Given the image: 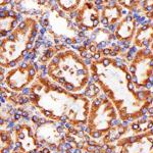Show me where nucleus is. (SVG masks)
Listing matches in <instances>:
<instances>
[{
    "instance_id": "obj_1",
    "label": "nucleus",
    "mask_w": 153,
    "mask_h": 153,
    "mask_svg": "<svg viewBox=\"0 0 153 153\" xmlns=\"http://www.w3.org/2000/svg\"><path fill=\"white\" fill-rule=\"evenodd\" d=\"M128 61L122 57L104 56L90 65V71L98 76L97 84L117 108L120 120L135 122L148 113L153 104L152 90L138 89L129 73Z\"/></svg>"
},
{
    "instance_id": "obj_2",
    "label": "nucleus",
    "mask_w": 153,
    "mask_h": 153,
    "mask_svg": "<svg viewBox=\"0 0 153 153\" xmlns=\"http://www.w3.org/2000/svg\"><path fill=\"white\" fill-rule=\"evenodd\" d=\"M28 96L31 105L48 120L70 123L78 129L87 125L91 102L84 94L68 92L39 75L30 86Z\"/></svg>"
},
{
    "instance_id": "obj_3",
    "label": "nucleus",
    "mask_w": 153,
    "mask_h": 153,
    "mask_svg": "<svg viewBox=\"0 0 153 153\" xmlns=\"http://www.w3.org/2000/svg\"><path fill=\"white\" fill-rule=\"evenodd\" d=\"M57 53L60 60L58 63H48L47 76L71 93H79L84 90L90 81V68L85 65L84 59L73 50H63Z\"/></svg>"
},
{
    "instance_id": "obj_4",
    "label": "nucleus",
    "mask_w": 153,
    "mask_h": 153,
    "mask_svg": "<svg viewBox=\"0 0 153 153\" xmlns=\"http://www.w3.org/2000/svg\"><path fill=\"white\" fill-rule=\"evenodd\" d=\"M118 113L112 102L103 93L94 98L90 105L85 133L100 145L103 136L112 127L120 125ZM101 146V145H100Z\"/></svg>"
},
{
    "instance_id": "obj_5",
    "label": "nucleus",
    "mask_w": 153,
    "mask_h": 153,
    "mask_svg": "<svg viewBox=\"0 0 153 153\" xmlns=\"http://www.w3.org/2000/svg\"><path fill=\"white\" fill-rule=\"evenodd\" d=\"M66 134L68 129L65 126H57L54 120H47L45 124L38 125L35 130V136L39 143L57 153L59 147L66 142Z\"/></svg>"
},
{
    "instance_id": "obj_6",
    "label": "nucleus",
    "mask_w": 153,
    "mask_h": 153,
    "mask_svg": "<svg viewBox=\"0 0 153 153\" xmlns=\"http://www.w3.org/2000/svg\"><path fill=\"white\" fill-rule=\"evenodd\" d=\"M133 83L138 89H146L150 76L153 75V55H146L142 49L138 50L129 65Z\"/></svg>"
},
{
    "instance_id": "obj_7",
    "label": "nucleus",
    "mask_w": 153,
    "mask_h": 153,
    "mask_svg": "<svg viewBox=\"0 0 153 153\" xmlns=\"http://www.w3.org/2000/svg\"><path fill=\"white\" fill-rule=\"evenodd\" d=\"M114 145L117 153H153V128L141 134L125 136Z\"/></svg>"
},
{
    "instance_id": "obj_8",
    "label": "nucleus",
    "mask_w": 153,
    "mask_h": 153,
    "mask_svg": "<svg viewBox=\"0 0 153 153\" xmlns=\"http://www.w3.org/2000/svg\"><path fill=\"white\" fill-rule=\"evenodd\" d=\"M36 76L37 71L34 68L33 63L21 61L19 68H13L6 74L4 83L9 90L18 93L33 83Z\"/></svg>"
},
{
    "instance_id": "obj_9",
    "label": "nucleus",
    "mask_w": 153,
    "mask_h": 153,
    "mask_svg": "<svg viewBox=\"0 0 153 153\" xmlns=\"http://www.w3.org/2000/svg\"><path fill=\"white\" fill-rule=\"evenodd\" d=\"M11 133L14 147L18 148L19 151L25 153H37L39 148L43 146L37 140L33 128L27 124L16 125L11 129Z\"/></svg>"
},
{
    "instance_id": "obj_10",
    "label": "nucleus",
    "mask_w": 153,
    "mask_h": 153,
    "mask_svg": "<svg viewBox=\"0 0 153 153\" xmlns=\"http://www.w3.org/2000/svg\"><path fill=\"white\" fill-rule=\"evenodd\" d=\"M100 13L93 1H84L82 6L78 9V16L75 23L78 30L86 33L87 31H94L100 24Z\"/></svg>"
},
{
    "instance_id": "obj_11",
    "label": "nucleus",
    "mask_w": 153,
    "mask_h": 153,
    "mask_svg": "<svg viewBox=\"0 0 153 153\" xmlns=\"http://www.w3.org/2000/svg\"><path fill=\"white\" fill-rule=\"evenodd\" d=\"M123 9L117 1L106 0L104 1V8L101 11L100 24L103 28H108L110 25H117L122 19Z\"/></svg>"
},
{
    "instance_id": "obj_12",
    "label": "nucleus",
    "mask_w": 153,
    "mask_h": 153,
    "mask_svg": "<svg viewBox=\"0 0 153 153\" xmlns=\"http://www.w3.org/2000/svg\"><path fill=\"white\" fill-rule=\"evenodd\" d=\"M115 36L120 41H131L135 37L138 27L136 26V22L133 19V16H126L117 24Z\"/></svg>"
},
{
    "instance_id": "obj_13",
    "label": "nucleus",
    "mask_w": 153,
    "mask_h": 153,
    "mask_svg": "<svg viewBox=\"0 0 153 153\" xmlns=\"http://www.w3.org/2000/svg\"><path fill=\"white\" fill-rule=\"evenodd\" d=\"M134 46L137 48H150L153 42V26L151 24L146 26H141L137 29V32L134 37Z\"/></svg>"
},
{
    "instance_id": "obj_14",
    "label": "nucleus",
    "mask_w": 153,
    "mask_h": 153,
    "mask_svg": "<svg viewBox=\"0 0 153 153\" xmlns=\"http://www.w3.org/2000/svg\"><path fill=\"white\" fill-rule=\"evenodd\" d=\"M129 132V127L124 126L123 124H120L115 127H112L111 129L108 131L106 134L103 136L102 140L100 142V145L102 144H112V143H117L118 140H120L123 137H125Z\"/></svg>"
},
{
    "instance_id": "obj_15",
    "label": "nucleus",
    "mask_w": 153,
    "mask_h": 153,
    "mask_svg": "<svg viewBox=\"0 0 153 153\" xmlns=\"http://www.w3.org/2000/svg\"><path fill=\"white\" fill-rule=\"evenodd\" d=\"M14 141L11 130L1 129V151L3 150H13Z\"/></svg>"
},
{
    "instance_id": "obj_16",
    "label": "nucleus",
    "mask_w": 153,
    "mask_h": 153,
    "mask_svg": "<svg viewBox=\"0 0 153 153\" xmlns=\"http://www.w3.org/2000/svg\"><path fill=\"white\" fill-rule=\"evenodd\" d=\"M82 1H79V0H59L58 1V5L60 7L61 10L63 11H75L80 7V5L82 4Z\"/></svg>"
},
{
    "instance_id": "obj_17",
    "label": "nucleus",
    "mask_w": 153,
    "mask_h": 153,
    "mask_svg": "<svg viewBox=\"0 0 153 153\" xmlns=\"http://www.w3.org/2000/svg\"><path fill=\"white\" fill-rule=\"evenodd\" d=\"M100 87L95 83H92V84H88V86L86 87V90H85V93L84 95L86 96L89 99H94V98L97 97L100 93Z\"/></svg>"
},
{
    "instance_id": "obj_18",
    "label": "nucleus",
    "mask_w": 153,
    "mask_h": 153,
    "mask_svg": "<svg viewBox=\"0 0 153 153\" xmlns=\"http://www.w3.org/2000/svg\"><path fill=\"white\" fill-rule=\"evenodd\" d=\"M37 153H51V150H50V148H48V147L41 146V147L38 149V151H37Z\"/></svg>"
},
{
    "instance_id": "obj_19",
    "label": "nucleus",
    "mask_w": 153,
    "mask_h": 153,
    "mask_svg": "<svg viewBox=\"0 0 153 153\" xmlns=\"http://www.w3.org/2000/svg\"><path fill=\"white\" fill-rule=\"evenodd\" d=\"M111 48H105L104 50H102L101 51V54H102V56L104 57V56H109L110 55V53H111Z\"/></svg>"
},
{
    "instance_id": "obj_20",
    "label": "nucleus",
    "mask_w": 153,
    "mask_h": 153,
    "mask_svg": "<svg viewBox=\"0 0 153 153\" xmlns=\"http://www.w3.org/2000/svg\"><path fill=\"white\" fill-rule=\"evenodd\" d=\"M88 50L90 51V52L92 53V54H94L95 52H97L98 50H97V47H96V44H91V45L88 47Z\"/></svg>"
},
{
    "instance_id": "obj_21",
    "label": "nucleus",
    "mask_w": 153,
    "mask_h": 153,
    "mask_svg": "<svg viewBox=\"0 0 153 153\" xmlns=\"http://www.w3.org/2000/svg\"><path fill=\"white\" fill-rule=\"evenodd\" d=\"M7 13V16H9V18H11V19H16V10H13V9H10L9 11H7L6 12Z\"/></svg>"
},
{
    "instance_id": "obj_22",
    "label": "nucleus",
    "mask_w": 153,
    "mask_h": 153,
    "mask_svg": "<svg viewBox=\"0 0 153 153\" xmlns=\"http://www.w3.org/2000/svg\"><path fill=\"white\" fill-rule=\"evenodd\" d=\"M78 16V10H75V11H71L68 13V18H70V19H71L73 21L74 19H76V18Z\"/></svg>"
},
{
    "instance_id": "obj_23",
    "label": "nucleus",
    "mask_w": 153,
    "mask_h": 153,
    "mask_svg": "<svg viewBox=\"0 0 153 153\" xmlns=\"http://www.w3.org/2000/svg\"><path fill=\"white\" fill-rule=\"evenodd\" d=\"M117 25H110V26H108V30H109L110 33H115V31H117Z\"/></svg>"
},
{
    "instance_id": "obj_24",
    "label": "nucleus",
    "mask_w": 153,
    "mask_h": 153,
    "mask_svg": "<svg viewBox=\"0 0 153 153\" xmlns=\"http://www.w3.org/2000/svg\"><path fill=\"white\" fill-rule=\"evenodd\" d=\"M26 49L28 51H30V50H34V46H33V44L32 43H30V42H28V43H27V45H26Z\"/></svg>"
},
{
    "instance_id": "obj_25",
    "label": "nucleus",
    "mask_w": 153,
    "mask_h": 153,
    "mask_svg": "<svg viewBox=\"0 0 153 153\" xmlns=\"http://www.w3.org/2000/svg\"><path fill=\"white\" fill-rule=\"evenodd\" d=\"M16 21H18V22H21V23H23V14L19 13H19L16 14Z\"/></svg>"
},
{
    "instance_id": "obj_26",
    "label": "nucleus",
    "mask_w": 153,
    "mask_h": 153,
    "mask_svg": "<svg viewBox=\"0 0 153 153\" xmlns=\"http://www.w3.org/2000/svg\"><path fill=\"white\" fill-rule=\"evenodd\" d=\"M46 31H47V28H44V27H42V28L40 29V35L44 36L46 33Z\"/></svg>"
},
{
    "instance_id": "obj_27",
    "label": "nucleus",
    "mask_w": 153,
    "mask_h": 153,
    "mask_svg": "<svg viewBox=\"0 0 153 153\" xmlns=\"http://www.w3.org/2000/svg\"><path fill=\"white\" fill-rule=\"evenodd\" d=\"M84 62H85L86 65H92V61H91V59H84Z\"/></svg>"
},
{
    "instance_id": "obj_28",
    "label": "nucleus",
    "mask_w": 153,
    "mask_h": 153,
    "mask_svg": "<svg viewBox=\"0 0 153 153\" xmlns=\"http://www.w3.org/2000/svg\"><path fill=\"white\" fill-rule=\"evenodd\" d=\"M117 55H118V53L117 52H114V51H111V53H110V57H117Z\"/></svg>"
},
{
    "instance_id": "obj_29",
    "label": "nucleus",
    "mask_w": 153,
    "mask_h": 153,
    "mask_svg": "<svg viewBox=\"0 0 153 153\" xmlns=\"http://www.w3.org/2000/svg\"><path fill=\"white\" fill-rule=\"evenodd\" d=\"M24 60H25V61H28V60H30V56H29V55L25 56V57H24Z\"/></svg>"
},
{
    "instance_id": "obj_30",
    "label": "nucleus",
    "mask_w": 153,
    "mask_h": 153,
    "mask_svg": "<svg viewBox=\"0 0 153 153\" xmlns=\"http://www.w3.org/2000/svg\"><path fill=\"white\" fill-rule=\"evenodd\" d=\"M150 50H151V52H152V55H153V42L151 43V45H150Z\"/></svg>"
},
{
    "instance_id": "obj_31",
    "label": "nucleus",
    "mask_w": 153,
    "mask_h": 153,
    "mask_svg": "<svg viewBox=\"0 0 153 153\" xmlns=\"http://www.w3.org/2000/svg\"><path fill=\"white\" fill-rule=\"evenodd\" d=\"M11 153H25V152H23V151H18V152H14V151H12Z\"/></svg>"
}]
</instances>
